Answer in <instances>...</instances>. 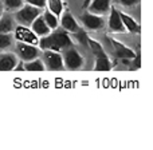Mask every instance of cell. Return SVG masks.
<instances>
[{
	"label": "cell",
	"instance_id": "obj_1",
	"mask_svg": "<svg viewBox=\"0 0 153 150\" xmlns=\"http://www.w3.org/2000/svg\"><path fill=\"white\" fill-rule=\"evenodd\" d=\"M38 44H39V47L42 50H53V51H58V52L65 51L66 48L74 46L67 31L59 26L55 30H53V32H48L45 36H40Z\"/></svg>",
	"mask_w": 153,
	"mask_h": 150
},
{
	"label": "cell",
	"instance_id": "obj_2",
	"mask_svg": "<svg viewBox=\"0 0 153 150\" xmlns=\"http://www.w3.org/2000/svg\"><path fill=\"white\" fill-rule=\"evenodd\" d=\"M87 44L91 50L93 55L95 59V67L94 71H110L111 70V62L109 59L108 54L105 52L103 47L98 42L93 40L91 38H87Z\"/></svg>",
	"mask_w": 153,
	"mask_h": 150
},
{
	"label": "cell",
	"instance_id": "obj_3",
	"mask_svg": "<svg viewBox=\"0 0 153 150\" xmlns=\"http://www.w3.org/2000/svg\"><path fill=\"white\" fill-rule=\"evenodd\" d=\"M40 8L35 7V5H31L27 3L26 5H22L18 10V12L15 13V19L23 26H27V24H31L32 21L35 20L36 16L40 15Z\"/></svg>",
	"mask_w": 153,
	"mask_h": 150
},
{
	"label": "cell",
	"instance_id": "obj_4",
	"mask_svg": "<svg viewBox=\"0 0 153 150\" xmlns=\"http://www.w3.org/2000/svg\"><path fill=\"white\" fill-rule=\"evenodd\" d=\"M62 59H63L65 69H67V70H73V71H74V70H78L83 66V58H82L81 54L74 48V46L66 48V50L63 51Z\"/></svg>",
	"mask_w": 153,
	"mask_h": 150
},
{
	"label": "cell",
	"instance_id": "obj_5",
	"mask_svg": "<svg viewBox=\"0 0 153 150\" xmlns=\"http://www.w3.org/2000/svg\"><path fill=\"white\" fill-rule=\"evenodd\" d=\"M43 63L46 64L47 70L50 71H62L65 70L63 66V59L62 55L58 51H53V50H43Z\"/></svg>",
	"mask_w": 153,
	"mask_h": 150
},
{
	"label": "cell",
	"instance_id": "obj_6",
	"mask_svg": "<svg viewBox=\"0 0 153 150\" xmlns=\"http://www.w3.org/2000/svg\"><path fill=\"white\" fill-rule=\"evenodd\" d=\"M81 23L83 24V27L86 30L90 31H98V30H102L105 26V20L101 15H95L91 12H85L81 15Z\"/></svg>",
	"mask_w": 153,
	"mask_h": 150
},
{
	"label": "cell",
	"instance_id": "obj_7",
	"mask_svg": "<svg viewBox=\"0 0 153 150\" xmlns=\"http://www.w3.org/2000/svg\"><path fill=\"white\" fill-rule=\"evenodd\" d=\"M16 52H18L19 58L20 61L23 62H30L32 59L38 58L40 54L39 48L34 44H28V43H23V42H19L18 46H16Z\"/></svg>",
	"mask_w": 153,
	"mask_h": 150
},
{
	"label": "cell",
	"instance_id": "obj_8",
	"mask_svg": "<svg viewBox=\"0 0 153 150\" xmlns=\"http://www.w3.org/2000/svg\"><path fill=\"white\" fill-rule=\"evenodd\" d=\"M106 40L113 46V54L116 55V58H118V59H133L134 58V51H133L132 48L126 47L124 43L113 39V38H110L109 35H106Z\"/></svg>",
	"mask_w": 153,
	"mask_h": 150
},
{
	"label": "cell",
	"instance_id": "obj_9",
	"mask_svg": "<svg viewBox=\"0 0 153 150\" xmlns=\"http://www.w3.org/2000/svg\"><path fill=\"white\" fill-rule=\"evenodd\" d=\"M15 39L19 40V42L23 43H28V44H34L36 46L38 42H39V38L34 34V31L30 28H27L26 26H18L15 28Z\"/></svg>",
	"mask_w": 153,
	"mask_h": 150
},
{
	"label": "cell",
	"instance_id": "obj_10",
	"mask_svg": "<svg viewBox=\"0 0 153 150\" xmlns=\"http://www.w3.org/2000/svg\"><path fill=\"white\" fill-rule=\"evenodd\" d=\"M61 27L63 30H66L67 32H78L79 30H81V27H79V24L76 23V20H75V18L73 16V13L70 12L69 10H66V11H62V13H61Z\"/></svg>",
	"mask_w": 153,
	"mask_h": 150
},
{
	"label": "cell",
	"instance_id": "obj_11",
	"mask_svg": "<svg viewBox=\"0 0 153 150\" xmlns=\"http://www.w3.org/2000/svg\"><path fill=\"white\" fill-rule=\"evenodd\" d=\"M110 16H109V23H108V27H109V31L110 32H125V27L122 24V20L120 18V13L118 11L116 10L114 7H110Z\"/></svg>",
	"mask_w": 153,
	"mask_h": 150
},
{
	"label": "cell",
	"instance_id": "obj_12",
	"mask_svg": "<svg viewBox=\"0 0 153 150\" xmlns=\"http://www.w3.org/2000/svg\"><path fill=\"white\" fill-rule=\"evenodd\" d=\"M110 1L111 0H91L90 4L87 5L89 12L95 13V15H103L110 10Z\"/></svg>",
	"mask_w": 153,
	"mask_h": 150
},
{
	"label": "cell",
	"instance_id": "obj_13",
	"mask_svg": "<svg viewBox=\"0 0 153 150\" xmlns=\"http://www.w3.org/2000/svg\"><path fill=\"white\" fill-rule=\"evenodd\" d=\"M18 58L13 54H0V71H11L18 64Z\"/></svg>",
	"mask_w": 153,
	"mask_h": 150
},
{
	"label": "cell",
	"instance_id": "obj_14",
	"mask_svg": "<svg viewBox=\"0 0 153 150\" xmlns=\"http://www.w3.org/2000/svg\"><path fill=\"white\" fill-rule=\"evenodd\" d=\"M31 30L34 31V34L36 35V36H45V35H47L48 32L51 31V30L47 27V24H46V21H45V19H43L42 15L35 18V20L31 23Z\"/></svg>",
	"mask_w": 153,
	"mask_h": 150
},
{
	"label": "cell",
	"instance_id": "obj_15",
	"mask_svg": "<svg viewBox=\"0 0 153 150\" xmlns=\"http://www.w3.org/2000/svg\"><path fill=\"white\" fill-rule=\"evenodd\" d=\"M118 13L122 20V24H124V27H125V31H129V32H132V34H140L141 27L134 19L128 16L126 13H124V12H120V11H118Z\"/></svg>",
	"mask_w": 153,
	"mask_h": 150
},
{
	"label": "cell",
	"instance_id": "obj_16",
	"mask_svg": "<svg viewBox=\"0 0 153 150\" xmlns=\"http://www.w3.org/2000/svg\"><path fill=\"white\" fill-rule=\"evenodd\" d=\"M13 31V19L10 15L0 16V34H10Z\"/></svg>",
	"mask_w": 153,
	"mask_h": 150
},
{
	"label": "cell",
	"instance_id": "obj_17",
	"mask_svg": "<svg viewBox=\"0 0 153 150\" xmlns=\"http://www.w3.org/2000/svg\"><path fill=\"white\" fill-rule=\"evenodd\" d=\"M23 66L24 70H27V71H45L46 70L45 63L39 58H35L30 62H26V64H23Z\"/></svg>",
	"mask_w": 153,
	"mask_h": 150
},
{
	"label": "cell",
	"instance_id": "obj_18",
	"mask_svg": "<svg viewBox=\"0 0 153 150\" xmlns=\"http://www.w3.org/2000/svg\"><path fill=\"white\" fill-rule=\"evenodd\" d=\"M43 19H45V21H46V24H47V27L50 30H55L56 27L59 26V20H58V16L56 15H54L53 12H47L46 11L45 13H43Z\"/></svg>",
	"mask_w": 153,
	"mask_h": 150
},
{
	"label": "cell",
	"instance_id": "obj_19",
	"mask_svg": "<svg viewBox=\"0 0 153 150\" xmlns=\"http://www.w3.org/2000/svg\"><path fill=\"white\" fill-rule=\"evenodd\" d=\"M48 8H50V12H53L54 15H56L59 18L63 11V1L62 0H47Z\"/></svg>",
	"mask_w": 153,
	"mask_h": 150
},
{
	"label": "cell",
	"instance_id": "obj_20",
	"mask_svg": "<svg viewBox=\"0 0 153 150\" xmlns=\"http://www.w3.org/2000/svg\"><path fill=\"white\" fill-rule=\"evenodd\" d=\"M23 5V0H4V8L8 11H18Z\"/></svg>",
	"mask_w": 153,
	"mask_h": 150
},
{
	"label": "cell",
	"instance_id": "obj_21",
	"mask_svg": "<svg viewBox=\"0 0 153 150\" xmlns=\"http://www.w3.org/2000/svg\"><path fill=\"white\" fill-rule=\"evenodd\" d=\"M12 44V35L10 34H0V51L8 48Z\"/></svg>",
	"mask_w": 153,
	"mask_h": 150
},
{
	"label": "cell",
	"instance_id": "obj_22",
	"mask_svg": "<svg viewBox=\"0 0 153 150\" xmlns=\"http://www.w3.org/2000/svg\"><path fill=\"white\" fill-rule=\"evenodd\" d=\"M74 36L76 38V40H78L79 43H81V44H83V46H87V34L86 32L83 31V30H79L78 32H74Z\"/></svg>",
	"mask_w": 153,
	"mask_h": 150
},
{
	"label": "cell",
	"instance_id": "obj_23",
	"mask_svg": "<svg viewBox=\"0 0 153 150\" xmlns=\"http://www.w3.org/2000/svg\"><path fill=\"white\" fill-rule=\"evenodd\" d=\"M117 4H121L124 7H133V5L138 4L141 0H114Z\"/></svg>",
	"mask_w": 153,
	"mask_h": 150
},
{
	"label": "cell",
	"instance_id": "obj_24",
	"mask_svg": "<svg viewBox=\"0 0 153 150\" xmlns=\"http://www.w3.org/2000/svg\"><path fill=\"white\" fill-rule=\"evenodd\" d=\"M140 61H141V52H140V47H137V52L134 54V58H133L130 62H132V64L134 63L136 69H140L141 67V62Z\"/></svg>",
	"mask_w": 153,
	"mask_h": 150
},
{
	"label": "cell",
	"instance_id": "obj_25",
	"mask_svg": "<svg viewBox=\"0 0 153 150\" xmlns=\"http://www.w3.org/2000/svg\"><path fill=\"white\" fill-rule=\"evenodd\" d=\"M28 4L31 5H35V7L38 8H43L46 5V0H26Z\"/></svg>",
	"mask_w": 153,
	"mask_h": 150
},
{
	"label": "cell",
	"instance_id": "obj_26",
	"mask_svg": "<svg viewBox=\"0 0 153 150\" xmlns=\"http://www.w3.org/2000/svg\"><path fill=\"white\" fill-rule=\"evenodd\" d=\"M90 1H91V0H85L83 1V8H87V5L90 4Z\"/></svg>",
	"mask_w": 153,
	"mask_h": 150
},
{
	"label": "cell",
	"instance_id": "obj_27",
	"mask_svg": "<svg viewBox=\"0 0 153 150\" xmlns=\"http://www.w3.org/2000/svg\"><path fill=\"white\" fill-rule=\"evenodd\" d=\"M1 15H3V4L0 3V16H1Z\"/></svg>",
	"mask_w": 153,
	"mask_h": 150
}]
</instances>
